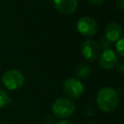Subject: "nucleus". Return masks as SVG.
Masks as SVG:
<instances>
[{
	"mask_svg": "<svg viewBox=\"0 0 124 124\" xmlns=\"http://www.w3.org/2000/svg\"><path fill=\"white\" fill-rule=\"evenodd\" d=\"M55 124H73V123L70 121H67V120H60V121L56 122Z\"/></svg>",
	"mask_w": 124,
	"mask_h": 124,
	"instance_id": "nucleus-17",
	"label": "nucleus"
},
{
	"mask_svg": "<svg viewBox=\"0 0 124 124\" xmlns=\"http://www.w3.org/2000/svg\"><path fill=\"white\" fill-rule=\"evenodd\" d=\"M75 73L79 78H86L89 77V75L91 73L90 65L85 64V63H80L79 65L77 66V68L75 70Z\"/></svg>",
	"mask_w": 124,
	"mask_h": 124,
	"instance_id": "nucleus-10",
	"label": "nucleus"
},
{
	"mask_svg": "<svg viewBox=\"0 0 124 124\" xmlns=\"http://www.w3.org/2000/svg\"><path fill=\"white\" fill-rule=\"evenodd\" d=\"M116 6L119 10L122 11L124 9V0H116Z\"/></svg>",
	"mask_w": 124,
	"mask_h": 124,
	"instance_id": "nucleus-16",
	"label": "nucleus"
},
{
	"mask_svg": "<svg viewBox=\"0 0 124 124\" xmlns=\"http://www.w3.org/2000/svg\"><path fill=\"white\" fill-rule=\"evenodd\" d=\"M115 48H116V53L120 57L124 56V39L121 37L118 41H116L115 44Z\"/></svg>",
	"mask_w": 124,
	"mask_h": 124,
	"instance_id": "nucleus-12",
	"label": "nucleus"
},
{
	"mask_svg": "<svg viewBox=\"0 0 124 124\" xmlns=\"http://www.w3.org/2000/svg\"><path fill=\"white\" fill-rule=\"evenodd\" d=\"M122 37V28L120 24L116 22L108 23L105 28V38L109 42L113 43L118 41Z\"/></svg>",
	"mask_w": 124,
	"mask_h": 124,
	"instance_id": "nucleus-9",
	"label": "nucleus"
},
{
	"mask_svg": "<svg viewBox=\"0 0 124 124\" xmlns=\"http://www.w3.org/2000/svg\"><path fill=\"white\" fill-rule=\"evenodd\" d=\"M116 66H117V69H118L119 73L120 74H123L124 73V60L121 59L120 61H118V63H117Z\"/></svg>",
	"mask_w": 124,
	"mask_h": 124,
	"instance_id": "nucleus-14",
	"label": "nucleus"
},
{
	"mask_svg": "<svg viewBox=\"0 0 124 124\" xmlns=\"http://www.w3.org/2000/svg\"><path fill=\"white\" fill-rule=\"evenodd\" d=\"M99 65L101 68L105 70H111L113 69L117 63H118V55L117 53L110 49H105L100 55H99Z\"/></svg>",
	"mask_w": 124,
	"mask_h": 124,
	"instance_id": "nucleus-7",
	"label": "nucleus"
},
{
	"mask_svg": "<svg viewBox=\"0 0 124 124\" xmlns=\"http://www.w3.org/2000/svg\"><path fill=\"white\" fill-rule=\"evenodd\" d=\"M99 46H100V47H102V48H104V50L105 49H108V48H109V46H110V43L105 38V37H103V38H101L100 39V43H99Z\"/></svg>",
	"mask_w": 124,
	"mask_h": 124,
	"instance_id": "nucleus-13",
	"label": "nucleus"
},
{
	"mask_svg": "<svg viewBox=\"0 0 124 124\" xmlns=\"http://www.w3.org/2000/svg\"><path fill=\"white\" fill-rule=\"evenodd\" d=\"M11 103H12V100L10 99L8 93L5 90L0 88V108L7 107Z\"/></svg>",
	"mask_w": 124,
	"mask_h": 124,
	"instance_id": "nucleus-11",
	"label": "nucleus"
},
{
	"mask_svg": "<svg viewBox=\"0 0 124 124\" xmlns=\"http://www.w3.org/2000/svg\"><path fill=\"white\" fill-rule=\"evenodd\" d=\"M75 110H76L75 103L71 99L66 97H60L56 99L51 106L52 113L60 119L70 117L71 115H73Z\"/></svg>",
	"mask_w": 124,
	"mask_h": 124,
	"instance_id": "nucleus-2",
	"label": "nucleus"
},
{
	"mask_svg": "<svg viewBox=\"0 0 124 124\" xmlns=\"http://www.w3.org/2000/svg\"><path fill=\"white\" fill-rule=\"evenodd\" d=\"M78 32L84 37H91L98 31V24L95 19L90 16H81L77 22Z\"/></svg>",
	"mask_w": 124,
	"mask_h": 124,
	"instance_id": "nucleus-5",
	"label": "nucleus"
},
{
	"mask_svg": "<svg viewBox=\"0 0 124 124\" xmlns=\"http://www.w3.org/2000/svg\"><path fill=\"white\" fill-rule=\"evenodd\" d=\"M3 85L9 90H17L24 84L25 78L23 74L17 70H8L1 78Z\"/></svg>",
	"mask_w": 124,
	"mask_h": 124,
	"instance_id": "nucleus-3",
	"label": "nucleus"
},
{
	"mask_svg": "<svg viewBox=\"0 0 124 124\" xmlns=\"http://www.w3.org/2000/svg\"><path fill=\"white\" fill-rule=\"evenodd\" d=\"M63 91L69 99H78L84 92L82 82L76 78H69L63 83Z\"/></svg>",
	"mask_w": 124,
	"mask_h": 124,
	"instance_id": "nucleus-4",
	"label": "nucleus"
},
{
	"mask_svg": "<svg viewBox=\"0 0 124 124\" xmlns=\"http://www.w3.org/2000/svg\"><path fill=\"white\" fill-rule=\"evenodd\" d=\"M88 2L91 4V5H93V6H101V5H103L104 4V2H105V0H88Z\"/></svg>",
	"mask_w": 124,
	"mask_h": 124,
	"instance_id": "nucleus-15",
	"label": "nucleus"
},
{
	"mask_svg": "<svg viewBox=\"0 0 124 124\" xmlns=\"http://www.w3.org/2000/svg\"><path fill=\"white\" fill-rule=\"evenodd\" d=\"M96 103L102 111L111 112L117 108L119 97L114 88L105 86L98 91L96 95Z\"/></svg>",
	"mask_w": 124,
	"mask_h": 124,
	"instance_id": "nucleus-1",
	"label": "nucleus"
},
{
	"mask_svg": "<svg viewBox=\"0 0 124 124\" xmlns=\"http://www.w3.org/2000/svg\"><path fill=\"white\" fill-rule=\"evenodd\" d=\"M55 10L62 15H72L78 9V0H53Z\"/></svg>",
	"mask_w": 124,
	"mask_h": 124,
	"instance_id": "nucleus-8",
	"label": "nucleus"
},
{
	"mask_svg": "<svg viewBox=\"0 0 124 124\" xmlns=\"http://www.w3.org/2000/svg\"><path fill=\"white\" fill-rule=\"evenodd\" d=\"M101 53V47L99 43L93 39L85 40L81 45V54L89 61L96 60Z\"/></svg>",
	"mask_w": 124,
	"mask_h": 124,
	"instance_id": "nucleus-6",
	"label": "nucleus"
}]
</instances>
